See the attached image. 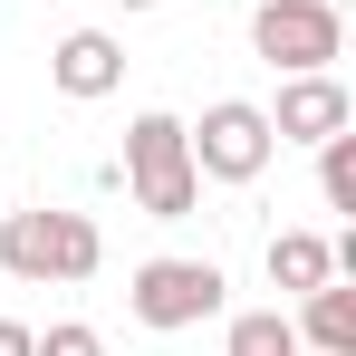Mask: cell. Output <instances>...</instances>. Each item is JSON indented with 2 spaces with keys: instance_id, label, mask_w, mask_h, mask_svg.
<instances>
[{
  "instance_id": "obj_1",
  "label": "cell",
  "mask_w": 356,
  "mask_h": 356,
  "mask_svg": "<svg viewBox=\"0 0 356 356\" xmlns=\"http://www.w3.org/2000/svg\"><path fill=\"white\" fill-rule=\"evenodd\" d=\"M97 260H106V232L87 222V212H10L0 222V270L10 280H97Z\"/></svg>"
},
{
  "instance_id": "obj_2",
  "label": "cell",
  "mask_w": 356,
  "mask_h": 356,
  "mask_svg": "<svg viewBox=\"0 0 356 356\" xmlns=\"http://www.w3.org/2000/svg\"><path fill=\"white\" fill-rule=\"evenodd\" d=\"M125 183H135V202L154 212V222H183L193 212V193H202V174H193V145H183L174 116H135L125 125Z\"/></svg>"
},
{
  "instance_id": "obj_3",
  "label": "cell",
  "mask_w": 356,
  "mask_h": 356,
  "mask_svg": "<svg viewBox=\"0 0 356 356\" xmlns=\"http://www.w3.org/2000/svg\"><path fill=\"white\" fill-rule=\"evenodd\" d=\"M183 145H193V174L212 183H250L260 164H270V116L260 106H241V97H222V106H202V125H183Z\"/></svg>"
},
{
  "instance_id": "obj_4",
  "label": "cell",
  "mask_w": 356,
  "mask_h": 356,
  "mask_svg": "<svg viewBox=\"0 0 356 356\" xmlns=\"http://www.w3.org/2000/svg\"><path fill=\"white\" fill-rule=\"evenodd\" d=\"M250 49L270 67H289V77L327 67L337 58V0H260L250 10Z\"/></svg>"
},
{
  "instance_id": "obj_5",
  "label": "cell",
  "mask_w": 356,
  "mask_h": 356,
  "mask_svg": "<svg viewBox=\"0 0 356 356\" xmlns=\"http://www.w3.org/2000/svg\"><path fill=\"white\" fill-rule=\"evenodd\" d=\"M125 298L145 327H202V318H222V270L212 260H145L125 280Z\"/></svg>"
},
{
  "instance_id": "obj_6",
  "label": "cell",
  "mask_w": 356,
  "mask_h": 356,
  "mask_svg": "<svg viewBox=\"0 0 356 356\" xmlns=\"http://www.w3.org/2000/svg\"><path fill=\"white\" fill-rule=\"evenodd\" d=\"M49 77H58V97H106L125 77V49L106 39V29H67L58 49H49Z\"/></svg>"
},
{
  "instance_id": "obj_7",
  "label": "cell",
  "mask_w": 356,
  "mask_h": 356,
  "mask_svg": "<svg viewBox=\"0 0 356 356\" xmlns=\"http://www.w3.org/2000/svg\"><path fill=\"white\" fill-rule=\"evenodd\" d=\"M337 125H347V87H337L327 67H308V77H289V87H280L270 135H308V145H318V135H337Z\"/></svg>"
},
{
  "instance_id": "obj_8",
  "label": "cell",
  "mask_w": 356,
  "mask_h": 356,
  "mask_svg": "<svg viewBox=\"0 0 356 356\" xmlns=\"http://www.w3.org/2000/svg\"><path fill=\"white\" fill-rule=\"evenodd\" d=\"M327 270H337V241H318V232H280L270 241V280L280 289H318Z\"/></svg>"
},
{
  "instance_id": "obj_9",
  "label": "cell",
  "mask_w": 356,
  "mask_h": 356,
  "mask_svg": "<svg viewBox=\"0 0 356 356\" xmlns=\"http://www.w3.org/2000/svg\"><path fill=\"white\" fill-rule=\"evenodd\" d=\"M308 337H318V356H356V289L318 280L308 289Z\"/></svg>"
},
{
  "instance_id": "obj_10",
  "label": "cell",
  "mask_w": 356,
  "mask_h": 356,
  "mask_svg": "<svg viewBox=\"0 0 356 356\" xmlns=\"http://www.w3.org/2000/svg\"><path fill=\"white\" fill-rule=\"evenodd\" d=\"M318 193H327V212H356V135H318Z\"/></svg>"
},
{
  "instance_id": "obj_11",
  "label": "cell",
  "mask_w": 356,
  "mask_h": 356,
  "mask_svg": "<svg viewBox=\"0 0 356 356\" xmlns=\"http://www.w3.org/2000/svg\"><path fill=\"white\" fill-rule=\"evenodd\" d=\"M222 356H298V327L280 308H260V318H232V347Z\"/></svg>"
},
{
  "instance_id": "obj_12",
  "label": "cell",
  "mask_w": 356,
  "mask_h": 356,
  "mask_svg": "<svg viewBox=\"0 0 356 356\" xmlns=\"http://www.w3.org/2000/svg\"><path fill=\"white\" fill-rule=\"evenodd\" d=\"M39 356H106V337H97V327H49Z\"/></svg>"
},
{
  "instance_id": "obj_13",
  "label": "cell",
  "mask_w": 356,
  "mask_h": 356,
  "mask_svg": "<svg viewBox=\"0 0 356 356\" xmlns=\"http://www.w3.org/2000/svg\"><path fill=\"white\" fill-rule=\"evenodd\" d=\"M0 356H39V327H19V318H0Z\"/></svg>"
},
{
  "instance_id": "obj_14",
  "label": "cell",
  "mask_w": 356,
  "mask_h": 356,
  "mask_svg": "<svg viewBox=\"0 0 356 356\" xmlns=\"http://www.w3.org/2000/svg\"><path fill=\"white\" fill-rule=\"evenodd\" d=\"M116 10H154V0H116Z\"/></svg>"
}]
</instances>
